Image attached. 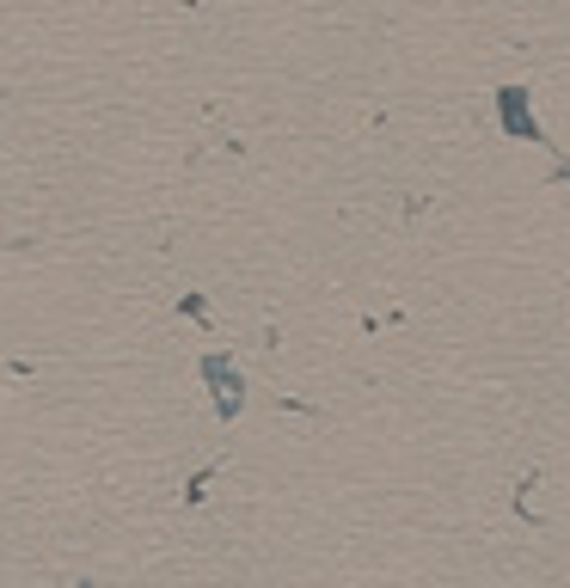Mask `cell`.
<instances>
[{
  "mask_svg": "<svg viewBox=\"0 0 570 588\" xmlns=\"http://www.w3.org/2000/svg\"><path fill=\"white\" fill-rule=\"evenodd\" d=\"M185 7H197V0H185Z\"/></svg>",
  "mask_w": 570,
  "mask_h": 588,
  "instance_id": "7a4b0ae2",
  "label": "cell"
},
{
  "mask_svg": "<svg viewBox=\"0 0 570 588\" xmlns=\"http://www.w3.org/2000/svg\"><path fill=\"white\" fill-rule=\"evenodd\" d=\"M497 117H503V129L515 141H546L539 136V117H534V105H527V86H503V93H497Z\"/></svg>",
  "mask_w": 570,
  "mask_h": 588,
  "instance_id": "6da1fadb",
  "label": "cell"
}]
</instances>
